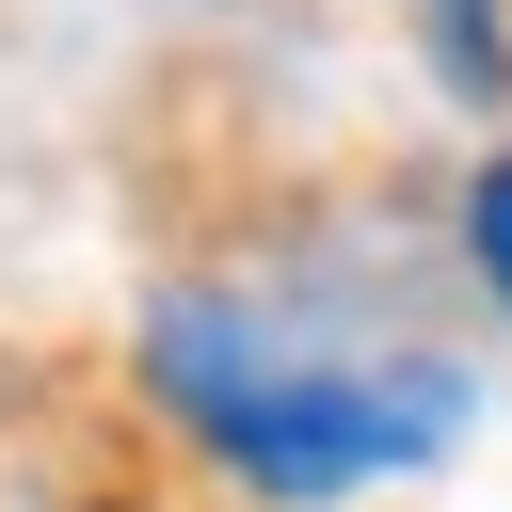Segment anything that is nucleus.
<instances>
[{
  "mask_svg": "<svg viewBox=\"0 0 512 512\" xmlns=\"http://www.w3.org/2000/svg\"><path fill=\"white\" fill-rule=\"evenodd\" d=\"M464 240H480V272H496V288H512V160H496V176H480V192H464Z\"/></svg>",
  "mask_w": 512,
  "mask_h": 512,
  "instance_id": "obj_2",
  "label": "nucleus"
},
{
  "mask_svg": "<svg viewBox=\"0 0 512 512\" xmlns=\"http://www.w3.org/2000/svg\"><path fill=\"white\" fill-rule=\"evenodd\" d=\"M160 400L272 496H336V480H384V464H432L464 432V384L448 368H272L256 336H224L208 304L160 320Z\"/></svg>",
  "mask_w": 512,
  "mask_h": 512,
  "instance_id": "obj_1",
  "label": "nucleus"
}]
</instances>
